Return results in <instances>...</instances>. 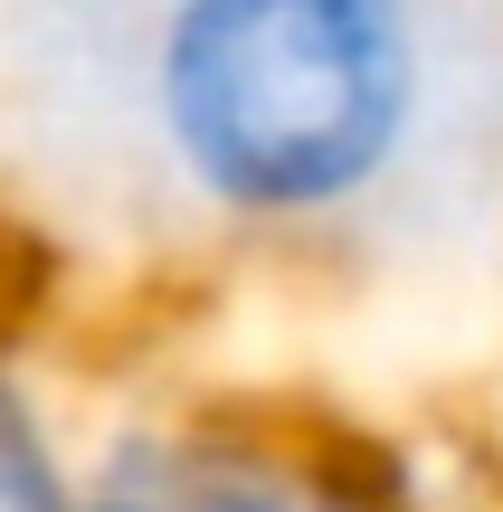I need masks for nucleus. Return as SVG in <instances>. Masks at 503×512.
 I'll use <instances>...</instances> for the list:
<instances>
[{
    "mask_svg": "<svg viewBox=\"0 0 503 512\" xmlns=\"http://www.w3.org/2000/svg\"><path fill=\"white\" fill-rule=\"evenodd\" d=\"M67 512H428L418 475L361 437L266 418H143L76 465Z\"/></svg>",
    "mask_w": 503,
    "mask_h": 512,
    "instance_id": "nucleus-2",
    "label": "nucleus"
},
{
    "mask_svg": "<svg viewBox=\"0 0 503 512\" xmlns=\"http://www.w3.org/2000/svg\"><path fill=\"white\" fill-rule=\"evenodd\" d=\"M67 494H76L67 437H57L38 380L0 351V512H67Z\"/></svg>",
    "mask_w": 503,
    "mask_h": 512,
    "instance_id": "nucleus-3",
    "label": "nucleus"
},
{
    "mask_svg": "<svg viewBox=\"0 0 503 512\" xmlns=\"http://www.w3.org/2000/svg\"><path fill=\"white\" fill-rule=\"evenodd\" d=\"M428 86V0H162L143 29V133L238 238L352 228L409 171Z\"/></svg>",
    "mask_w": 503,
    "mask_h": 512,
    "instance_id": "nucleus-1",
    "label": "nucleus"
}]
</instances>
